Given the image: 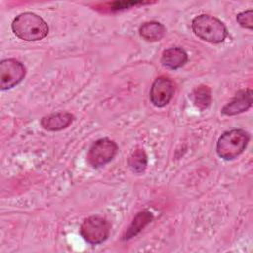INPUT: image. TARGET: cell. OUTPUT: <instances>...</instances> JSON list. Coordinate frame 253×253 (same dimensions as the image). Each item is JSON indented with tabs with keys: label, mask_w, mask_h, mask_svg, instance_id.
<instances>
[{
	"label": "cell",
	"mask_w": 253,
	"mask_h": 253,
	"mask_svg": "<svg viewBox=\"0 0 253 253\" xmlns=\"http://www.w3.org/2000/svg\"><path fill=\"white\" fill-rule=\"evenodd\" d=\"M11 28L19 39L27 42L41 41L48 34L46 22L32 12H25L18 15L13 20Z\"/></svg>",
	"instance_id": "6da1fadb"
},
{
	"label": "cell",
	"mask_w": 253,
	"mask_h": 253,
	"mask_svg": "<svg viewBox=\"0 0 253 253\" xmlns=\"http://www.w3.org/2000/svg\"><path fill=\"white\" fill-rule=\"evenodd\" d=\"M250 134L242 128H233L223 132L216 142V153L224 160L237 158L246 148Z\"/></svg>",
	"instance_id": "7a4b0ae2"
},
{
	"label": "cell",
	"mask_w": 253,
	"mask_h": 253,
	"mask_svg": "<svg viewBox=\"0 0 253 253\" xmlns=\"http://www.w3.org/2000/svg\"><path fill=\"white\" fill-rule=\"evenodd\" d=\"M192 30L197 37L211 43H220L227 37L225 25L217 18L201 14L192 21Z\"/></svg>",
	"instance_id": "3957f363"
},
{
	"label": "cell",
	"mask_w": 253,
	"mask_h": 253,
	"mask_svg": "<svg viewBox=\"0 0 253 253\" xmlns=\"http://www.w3.org/2000/svg\"><path fill=\"white\" fill-rule=\"evenodd\" d=\"M110 222L99 215H92L83 220L80 225V235L91 245H98L107 240L110 235Z\"/></svg>",
	"instance_id": "277c9868"
},
{
	"label": "cell",
	"mask_w": 253,
	"mask_h": 253,
	"mask_svg": "<svg viewBox=\"0 0 253 253\" xmlns=\"http://www.w3.org/2000/svg\"><path fill=\"white\" fill-rule=\"evenodd\" d=\"M118 152L117 143L107 137L96 140L89 148L87 160L94 168L105 166L116 156Z\"/></svg>",
	"instance_id": "5b68a950"
},
{
	"label": "cell",
	"mask_w": 253,
	"mask_h": 253,
	"mask_svg": "<svg viewBox=\"0 0 253 253\" xmlns=\"http://www.w3.org/2000/svg\"><path fill=\"white\" fill-rule=\"evenodd\" d=\"M26 75V68L15 58L3 59L0 62V89L10 90L18 85Z\"/></svg>",
	"instance_id": "8992f818"
},
{
	"label": "cell",
	"mask_w": 253,
	"mask_h": 253,
	"mask_svg": "<svg viewBox=\"0 0 253 253\" xmlns=\"http://www.w3.org/2000/svg\"><path fill=\"white\" fill-rule=\"evenodd\" d=\"M175 93L173 81L165 76L157 77L150 88L149 98L151 103L158 108H162L170 103Z\"/></svg>",
	"instance_id": "52a82bcc"
},
{
	"label": "cell",
	"mask_w": 253,
	"mask_h": 253,
	"mask_svg": "<svg viewBox=\"0 0 253 253\" xmlns=\"http://www.w3.org/2000/svg\"><path fill=\"white\" fill-rule=\"evenodd\" d=\"M253 102V92L251 89L239 90L234 97L221 109V114L234 116L247 111Z\"/></svg>",
	"instance_id": "ba28073f"
},
{
	"label": "cell",
	"mask_w": 253,
	"mask_h": 253,
	"mask_svg": "<svg viewBox=\"0 0 253 253\" xmlns=\"http://www.w3.org/2000/svg\"><path fill=\"white\" fill-rule=\"evenodd\" d=\"M74 116L68 112H56L41 119V126L49 131H57L66 128L72 124Z\"/></svg>",
	"instance_id": "9c48e42d"
},
{
	"label": "cell",
	"mask_w": 253,
	"mask_h": 253,
	"mask_svg": "<svg viewBox=\"0 0 253 253\" xmlns=\"http://www.w3.org/2000/svg\"><path fill=\"white\" fill-rule=\"evenodd\" d=\"M188 61L187 52L181 47H170L165 49L161 55V63L164 67L172 70L183 67Z\"/></svg>",
	"instance_id": "30bf717a"
},
{
	"label": "cell",
	"mask_w": 253,
	"mask_h": 253,
	"mask_svg": "<svg viewBox=\"0 0 253 253\" xmlns=\"http://www.w3.org/2000/svg\"><path fill=\"white\" fill-rule=\"evenodd\" d=\"M166 33L165 27L156 21H149L143 23L139 27V35L147 42L160 41Z\"/></svg>",
	"instance_id": "8fae6325"
},
{
	"label": "cell",
	"mask_w": 253,
	"mask_h": 253,
	"mask_svg": "<svg viewBox=\"0 0 253 253\" xmlns=\"http://www.w3.org/2000/svg\"><path fill=\"white\" fill-rule=\"evenodd\" d=\"M153 219V214L148 211H143L138 212L132 222L130 223V225L128 226V228L126 229V231L124 234L123 239L124 240H128L130 238H132L133 236L137 235L148 223H150Z\"/></svg>",
	"instance_id": "7c38bea8"
},
{
	"label": "cell",
	"mask_w": 253,
	"mask_h": 253,
	"mask_svg": "<svg viewBox=\"0 0 253 253\" xmlns=\"http://www.w3.org/2000/svg\"><path fill=\"white\" fill-rule=\"evenodd\" d=\"M147 155L141 148L135 149L127 159V165L129 169L136 174H140L145 171L147 167Z\"/></svg>",
	"instance_id": "4fadbf2b"
},
{
	"label": "cell",
	"mask_w": 253,
	"mask_h": 253,
	"mask_svg": "<svg viewBox=\"0 0 253 253\" xmlns=\"http://www.w3.org/2000/svg\"><path fill=\"white\" fill-rule=\"evenodd\" d=\"M191 99L196 107L201 110L208 108L211 102V92L208 86H199L191 94Z\"/></svg>",
	"instance_id": "5bb4252c"
},
{
	"label": "cell",
	"mask_w": 253,
	"mask_h": 253,
	"mask_svg": "<svg viewBox=\"0 0 253 253\" xmlns=\"http://www.w3.org/2000/svg\"><path fill=\"white\" fill-rule=\"evenodd\" d=\"M236 21L242 28L252 30V28H253V12H252V10L250 9V10H247V11L237 14Z\"/></svg>",
	"instance_id": "9a60e30c"
},
{
	"label": "cell",
	"mask_w": 253,
	"mask_h": 253,
	"mask_svg": "<svg viewBox=\"0 0 253 253\" xmlns=\"http://www.w3.org/2000/svg\"><path fill=\"white\" fill-rule=\"evenodd\" d=\"M140 4H143V3H141V2H115L112 4L111 9L114 11H119V10L127 9L132 6H136V5H140Z\"/></svg>",
	"instance_id": "2e32d148"
}]
</instances>
